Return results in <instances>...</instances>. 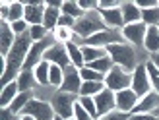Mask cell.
I'll return each instance as SVG.
<instances>
[{"label":"cell","mask_w":159,"mask_h":120,"mask_svg":"<svg viewBox=\"0 0 159 120\" xmlns=\"http://www.w3.org/2000/svg\"><path fill=\"white\" fill-rule=\"evenodd\" d=\"M43 60L51 62V64H57V66L64 68V70L72 66V62H70V56H68V49H66V45H60V43H54L51 49L45 52Z\"/></svg>","instance_id":"ba28073f"},{"label":"cell","mask_w":159,"mask_h":120,"mask_svg":"<svg viewBox=\"0 0 159 120\" xmlns=\"http://www.w3.org/2000/svg\"><path fill=\"white\" fill-rule=\"evenodd\" d=\"M8 16H10V2L4 0V2H0V20L8 21Z\"/></svg>","instance_id":"b9f144b4"},{"label":"cell","mask_w":159,"mask_h":120,"mask_svg":"<svg viewBox=\"0 0 159 120\" xmlns=\"http://www.w3.org/2000/svg\"><path fill=\"white\" fill-rule=\"evenodd\" d=\"M157 27H159V25H157Z\"/></svg>","instance_id":"db71d44e"},{"label":"cell","mask_w":159,"mask_h":120,"mask_svg":"<svg viewBox=\"0 0 159 120\" xmlns=\"http://www.w3.org/2000/svg\"><path fill=\"white\" fill-rule=\"evenodd\" d=\"M122 2L120 0H101L97 10H113V8H120Z\"/></svg>","instance_id":"ab89813d"},{"label":"cell","mask_w":159,"mask_h":120,"mask_svg":"<svg viewBox=\"0 0 159 120\" xmlns=\"http://www.w3.org/2000/svg\"><path fill=\"white\" fill-rule=\"evenodd\" d=\"M97 12L101 14L107 29H118L120 31L124 27V20H122V10L120 8H113V10H97Z\"/></svg>","instance_id":"9a60e30c"},{"label":"cell","mask_w":159,"mask_h":120,"mask_svg":"<svg viewBox=\"0 0 159 120\" xmlns=\"http://www.w3.org/2000/svg\"><path fill=\"white\" fill-rule=\"evenodd\" d=\"M68 120H76V118H68Z\"/></svg>","instance_id":"f907efd6"},{"label":"cell","mask_w":159,"mask_h":120,"mask_svg":"<svg viewBox=\"0 0 159 120\" xmlns=\"http://www.w3.org/2000/svg\"><path fill=\"white\" fill-rule=\"evenodd\" d=\"M60 16H62V12H60V10H57V8H51V6H47V10H45V20H43V25H45L47 29H49L51 33H52L54 29H57Z\"/></svg>","instance_id":"d4e9b609"},{"label":"cell","mask_w":159,"mask_h":120,"mask_svg":"<svg viewBox=\"0 0 159 120\" xmlns=\"http://www.w3.org/2000/svg\"><path fill=\"white\" fill-rule=\"evenodd\" d=\"M105 85H107V89L115 91V93L128 89L132 85V72L124 70L120 66H113V70L105 76Z\"/></svg>","instance_id":"5b68a950"},{"label":"cell","mask_w":159,"mask_h":120,"mask_svg":"<svg viewBox=\"0 0 159 120\" xmlns=\"http://www.w3.org/2000/svg\"><path fill=\"white\" fill-rule=\"evenodd\" d=\"M64 16H70V18H74V20H80L82 16L85 14L82 8L78 6V2H74V0H64L62 2V10H60Z\"/></svg>","instance_id":"f1b7e54d"},{"label":"cell","mask_w":159,"mask_h":120,"mask_svg":"<svg viewBox=\"0 0 159 120\" xmlns=\"http://www.w3.org/2000/svg\"><path fill=\"white\" fill-rule=\"evenodd\" d=\"M20 95V87L18 82H12L2 87V93H0V109H8L14 103V99Z\"/></svg>","instance_id":"e0dca14e"},{"label":"cell","mask_w":159,"mask_h":120,"mask_svg":"<svg viewBox=\"0 0 159 120\" xmlns=\"http://www.w3.org/2000/svg\"><path fill=\"white\" fill-rule=\"evenodd\" d=\"M74 118L76 120H95V118H91V114L87 113L82 105H80V101L76 103V107H74Z\"/></svg>","instance_id":"8d00e7d4"},{"label":"cell","mask_w":159,"mask_h":120,"mask_svg":"<svg viewBox=\"0 0 159 120\" xmlns=\"http://www.w3.org/2000/svg\"><path fill=\"white\" fill-rule=\"evenodd\" d=\"M80 99V95H74V93H64V91H57L52 95V99H51V105L54 109V114L60 116V118H74V107H76V103Z\"/></svg>","instance_id":"3957f363"},{"label":"cell","mask_w":159,"mask_h":120,"mask_svg":"<svg viewBox=\"0 0 159 120\" xmlns=\"http://www.w3.org/2000/svg\"><path fill=\"white\" fill-rule=\"evenodd\" d=\"M159 4V0H136V6L140 10H149V8H155Z\"/></svg>","instance_id":"60d3db41"},{"label":"cell","mask_w":159,"mask_h":120,"mask_svg":"<svg viewBox=\"0 0 159 120\" xmlns=\"http://www.w3.org/2000/svg\"><path fill=\"white\" fill-rule=\"evenodd\" d=\"M130 89L136 93L140 99L153 91L152 82H149V76H148V70H146V62L138 64V68L132 72V85H130Z\"/></svg>","instance_id":"8992f818"},{"label":"cell","mask_w":159,"mask_h":120,"mask_svg":"<svg viewBox=\"0 0 159 120\" xmlns=\"http://www.w3.org/2000/svg\"><path fill=\"white\" fill-rule=\"evenodd\" d=\"M78 6L84 12H95L99 8V2H95V0H78Z\"/></svg>","instance_id":"f35d334b"},{"label":"cell","mask_w":159,"mask_h":120,"mask_svg":"<svg viewBox=\"0 0 159 120\" xmlns=\"http://www.w3.org/2000/svg\"><path fill=\"white\" fill-rule=\"evenodd\" d=\"M58 25L74 29V25H76V20H74V18H70V16H64V14H62V16H60V20H58Z\"/></svg>","instance_id":"7bdbcfd3"},{"label":"cell","mask_w":159,"mask_h":120,"mask_svg":"<svg viewBox=\"0 0 159 120\" xmlns=\"http://www.w3.org/2000/svg\"><path fill=\"white\" fill-rule=\"evenodd\" d=\"M105 82H84L80 89V97H95L105 89Z\"/></svg>","instance_id":"cb8c5ba5"},{"label":"cell","mask_w":159,"mask_h":120,"mask_svg":"<svg viewBox=\"0 0 159 120\" xmlns=\"http://www.w3.org/2000/svg\"><path fill=\"white\" fill-rule=\"evenodd\" d=\"M82 54H84L85 64H91V62L99 60V58L109 56V54H107V49H99V47H87V45L82 47Z\"/></svg>","instance_id":"44dd1931"},{"label":"cell","mask_w":159,"mask_h":120,"mask_svg":"<svg viewBox=\"0 0 159 120\" xmlns=\"http://www.w3.org/2000/svg\"><path fill=\"white\" fill-rule=\"evenodd\" d=\"M115 97H116V110H122L126 114H130L134 110V107L138 105V101H140V97L130 89V87L115 93Z\"/></svg>","instance_id":"8fae6325"},{"label":"cell","mask_w":159,"mask_h":120,"mask_svg":"<svg viewBox=\"0 0 159 120\" xmlns=\"http://www.w3.org/2000/svg\"><path fill=\"white\" fill-rule=\"evenodd\" d=\"M128 120H155L153 114H130Z\"/></svg>","instance_id":"ee69618b"},{"label":"cell","mask_w":159,"mask_h":120,"mask_svg":"<svg viewBox=\"0 0 159 120\" xmlns=\"http://www.w3.org/2000/svg\"><path fill=\"white\" fill-rule=\"evenodd\" d=\"M122 20H124V25H130V23H138L142 21V10L136 6V2H132V0H124L122 6Z\"/></svg>","instance_id":"2e32d148"},{"label":"cell","mask_w":159,"mask_h":120,"mask_svg":"<svg viewBox=\"0 0 159 120\" xmlns=\"http://www.w3.org/2000/svg\"><path fill=\"white\" fill-rule=\"evenodd\" d=\"M49 33L51 31L45 25H31L29 27V35H31V39H33V43H39V41H43V39H47Z\"/></svg>","instance_id":"836d02e7"},{"label":"cell","mask_w":159,"mask_h":120,"mask_svg":"<svg viewBox=\"0 0 159 120\" xmlns=\"http://www.w3.org/2000/svg\"><path fill=\"white\" fill-rule=\"evenodd\" d=\"M155 120H159V118H155Z\"/></svg>","instance_id":"f5cc1de1"},{"label":"cell","mask_w":159,"mask_h":120,"mask_svg":"<svg viewBox=\"0 0 159 120\" xmlns=\"http://www.w3.org/2000/svg\"><path fill=\"white\" fill-rule=\"evenodd\" d=\"M20 114L33 116L35 120H54V116H57V114H54L52 105H51V101H43V99H37V97L31 99Z\"/></svg>","instance_id":"277c9868"},{"label":"cell","mask_w":159,"mask_h":120,"mask_svg":"<svg viewBox=\"0 0 159 120\" xmlns=\"http://www.w3.org/2000/svg\"><path fill=\"white\" fill-rule=\"evenodd\" d=\"M62 82H64V68L57 66V64H51V76H49V85L60 89Z\"/></svg>","instance_id":"f546056e"},{"label":"cell","mask_w":159,"mask_h":120,"mask_svg":"<svg viewBox=\"0 0 159 120\" xmlns=\"http://www.w3.org/2000/svg\"><path fill=\"white\" fill-rule=\"evenodd\" d=\"M144 49H146L149 54L159 52V27H157V25L148 27L146 41H144Z\"/></svg>","instance_id":"ac0fdd59"},{"label":"cell","mask_w":159,"mask_h":120,"mask_svg":"<svg viewBox=\"0 0 159 120\" xmlns=\"http://www.w3.org/2000/svg\"><path fill=\"white\" fill-rule=\"evenodd\" d=\"M20 116H21V120H35L33 116H25V114H20Z\"/></svg>","instance_id":"7dc6e473"},{"label":"cell","mask_w":159,"mask_h":120,"mask_svg":"<svg viewBox=\"0 0 159 120\" xmlns=\"http://www.w3.org/2000/svg\"><path fill=\"white\" fill-rule=\"evenodd\" d=\"M95 120H101V118H95Z\"/></svg>","instance_id":"816d5d0a"},{"label":"cell","mask_w":159,"mask_h":120,"mask_svg":"<svg viewBox=\"0 0 159 120\" xmlns=\"http://www.w3.org/2000/svg\"><path fill=\"white\" fill-rule=\"evenodd\" d=\"M87 68H91V70H95V72H99V74H103V76H107L111 70H113V66H115V62L111 60V56H105V58H99V60H95V62H91V64H85Z\"/></svg>","instance_id":"4316f807"},{"label":"cell","mask_w":159,"mask_h":120,"mask_svg":"<svg viewBox=\"0 0 159 120\" xmlns=\"http://www.w3.org/2000/svg\"><path fill=\"white\" fill-rule=\"evenodd\" d=\"M107 54L111 56V60L115 62V66H120L128 72H134L138 68V51L136 47H132L130 43H116L107 47Z\"/></svg>","instance_id":"6da1fadb"},{"label":"cell","mask_w":159,"mask_h":120,"mask_svg":"<svg viewBox=\"0 0 159 120\" xmlns=\"http://www.w3.org/2000/svg\"><path fill=\"white\" fill-rule=\"evenodd\" d=\"M54 120H64V118H60V116H54Z\"/></svg>","instance_id":"681fc988"},{"label":"cell","mask_w":159,"mask_h":120,"mask_svg":"<svg viewBox=\"0 0 159 120\" xmlns=\"http://www.w3.org/2000/svg\"><path fill=\"white\" fill-rule=\"evenodd\" d=\"M33 74L37 79V85H49V76H51V62H39L37 66L33 68Z\"/></svg>","instance_id":"ffe728a7"},{"label":"cell","mask_w":159,"mask_h":120,"mask_svg":"<svg viewBox=\"0 0 159 120\" xmlns=\"http://www.w3.org/2000/svg\"><path fill=\"white\" fill-rule=\"evenodd\" d=\"M16 33L12 31L10 23L8 21H0V54H2V58L8 56V52L12 51V47L16 43Z\"/></svg>","instance_id":"4fadbf2b"},{"label":"cell","mask_w":159,"mask_h":120,"mask_svg":"<svg viewBox=\"0 0 159 120\" xmlns=\"http://www.w3.org/2000/svg\"><path fill=\"white\" fill-rule=\"evenodd\" d=\"M45 10H47V2L25 4V18H23V20H25L29 25H43Z\"/></svg>","instance_id":"5bb4252c"},{"label":"cell","mask_w":159,"mask_h":120,"mask_svg":"<svg viewBox=\"0 0 159 120\" xmlns=\"http://www.w3.org/2000/svg\"><path fill=\"white\" fill-rule=\"evenodd\" d=\"M142 21H144L148 27L159 25V4L155 8H149V10H142Z\"/></svg>","instance_id":"4dcf8cb0"},{"label":"cell","mask_w":159,"mask_h":120,"mask_svg":"<svg viewBox=\"0 0 159 120\" xmlns=\"http://www.w3.org/2000/svg\"><path fill=\"white\" fill-rule=\"evenodd\" d=\"M16 82H18L20 91H33V89H35V83H37V79H35L33 70H21Z\"/></svg>","instance_id":"d6986e66"},{"label":"cell","mask_w":159,"mask_h":120,"mask_svg":"<svg viewBox=\"0 0 159 120\" xmlns=\"http://www.w3.org/2000/svg\"><path fill=\"white\" fill-rule=\"evenodd\" d=\"M47 6L57 8V10H62V2H60V0H49V2H47Z\"/></svg>","instance_id":"f6af8a7d"},{"label":"cell","mask_w":159,"mask_h":120,"mask_svg":"<svg viewBox=\"0 0 159 120\" xmlns=\"http://www.w3.org/2000/svg\"><path fill=\"white\" fill-rule=\"evenodd\" d=\"M10 27H12V31L16 33V37H20V35H23V33H27L31 25H29V23H27L25 20H20V21L10 23Z\"/></svg>","instance_id":"d590c367"},{"label":"cell","mask_w":159,"mask_h":120,"mask_svg":"<svg viewBox=\"0 0 159 120\" xmlns=\"http://www.w3.org/2000/svg\"><path fill=\"white\" fill-rule=\"evenodd\" d=\"M128 116L130 114H126V113H122V110H111L109 114H105V116H101V120H128Z\"/></svg>","instance_id":"74e56055"},{"label":"cell","mask_w":159,"mask_h":120,"mask_svg":"<svg viewBox=\"0 0 159 120\" xmlns=\"http://www.w3.org/2000/svg\"><path fill=\"white\" fill-rule=\"evenodd\" d=\"M80 105H82L87 113L91 114V118H99V113H97V105H95V99L93 97H80Z\"/></svg>","instance_id":"e575fe53"},{"label":"cell","mask_w":159,"mask_h":120,"mask_svg":"<svg viewBox=\"0 0 159 120\" xmlns=\"http://www.w3.org/2000/svg\"><path fill=\"white\" fill-rule=\"evenodd\" d=\"M146 70H148V76H149V82H152L153 91L159 95V68L155 64H152L149 60H146Z\"/></svg>","instance_id":"1f68e13d"},{"label":"cell","mask_w":159,"mask_h":120,"mask_svg":"<svg viewBox=\"0 0 159 120\" xmlns=\"http://www.w3.org/2000/svg\"><path fill=\"white\" fill-rule=\"evenodd\" d=\"M52 37H54V41H57V43H60V45H68V43H72L74 29H70V27H62V25H57V29L52 31Z\"/></svg>","instance_id":"83f0119b"},{"label":"cell","mask_w":159,"mask_h":120,"mask_svg":"<svg viewBox=\"0 0 159 120\" xmlns=\"http://www.w3.org/2000/svg\"><path fill=\"white\" fill-rule=\"evenodd\" d=\"M105 29H107L105 21H103L101 14L95 10V12H85L80 20H76L74 33L80 35V37H84V39H89L95 33H101V31H105Z\"/></svg>","instance_id":"7a4b0ae2"},{"label":"cell","mask_w":159,"mask_h":120,"mask_svg":"<svg viewBox=\"0 0 159 120\" xmlns=\"http://www.w3.org/2000/svg\"><path fill=\"white\" fill-rule=\"evenodd\" d=\"M33 99V91H20V95L14 99V103L8 109H10V113H14V114H20L23 109H25V105Z\"/></svg>","instance_id":"603a6c76"},{"label":"cell","mask_w":159,"mask_h":120,"mask_svg":"<svg viewBox=\"0 0 159 120\" xmlns=\"http://www.w3.org/2000/svg\"><path fill=\"white\" fill-rule=\"evenodd\" d=\"M82 83H84V79H82V76H80V70L74 68V66H70V68L64 70V82H62V85H60V91L80 95Z\"/></svg>","instance_id":"9c48e42d"},{"label":"cell","mask_w":159,"mask_h":120,"mask_svg":"<svg viewBox=\"0 0 159 120\" xmlns=\"http://www.w3.org/2000/svg\"><path fill=\"white\" fill-rule=\"evenodd\" d=\"M25 18V4L21 0H14L10 2V16H8V23H14V21H20Z\"/></svg>","instance_id":"484cf974"},{"label":"cell","mask_w":159,"mask_h":120,"mask_svg":"<svg viewBox=\"0 0 159 120\" xmlns=\"http://www.w3.org/2000/svg\"><path fill=\"white\" fill-rule=\"evenodd\" d=\"M157 109H159V95L155 91H152L138 101V105L134 107L130 114H153Z\"/></svg>","instance_id":"7c38bea8"},{"label":"cell","mask_w":159,"mask_h":120,"mask_svg":"<svg viewBox=\"0 0 159 120\" xmlns=\"http://www.w3.org/2000/svg\"><path fill=\"white\" fill-rule=\"evenodd\" d=\"M95 105H97V113H99V118L101 116H105L109 114L111 110H115L116 109V97H115V91H111V89H103L99 95H95Z\"/></svg>","instance_id":"30bf717a"},{"label":"cell","mask_w":159,"mask_h":120,"mask_svg":"<svg viewBox=\"0 0 159 120\" xmlns=\"http://www.w3.org/2000/svg\"><path fill=\"white\" fill-rule=\"evenodd\" d=\"M146 33H148V25H146L144 21L130 23V25H124V27H122V37H124V41L130 43L132 47H144Z\"/></svg>","instance_id":"52a82bcc"},{"label":"cell","mask_w":159,"mask_h":120,"mask_svg":"<svg viewBox=\"0 0 159 120\" xmlns=\"http://www.w3.org/2000/svg\"><path fill=\"white\" fill-rule=\"evenodd\" d=\"M80 76H82L84 82H105V76L99 74V72H95V70H91V68H87V66H84L80 70Z\"/></svg>","instance_id":"d6a6232c"},{"label":"cell","mask_w":159,"mask_h":120,"mask_svg":"<svg viewBox=\"0 0 159 120\" xmlns=\"http://www.w3.org/2000/svg\"><path fill=\"white\" fill-rule=\"evenodd\" d=\"M153 116H155V118H159V109H157V110H155V113H153Z\"/></svg>","instance_id":"c3c4849f"},{"label":"cell","mask_w":159,"mask_h":120,"mask_svg":"<svg viewBox=\"0 0 159 120\" xmlns=\"http://www.w3.org/2000/svg\"><path fill=\"white\" fill-rule=\"evenodd\" d=\"M66 49H68V56H70V62H72V66L78 68V70H82L85 66V60H84V54H82V47H78L74 43H68L66 45Z\"/></svg>","instance_id":"7402d4cb"},{"label":"cell","mask_w":159,"mask_h":120,"mask_svg":"<svg viewBox=\"0 0 159 120\" xmlns=\"http://www.w3.org/2000/svg\"><path fill=\"white\" fill-rule=\"evenodd\" d=\"M149 62H152V64H155V66L159 68V52H155V54H149Z\"/></svg>","instance_id":"bcb514c9"}]
</instances>
